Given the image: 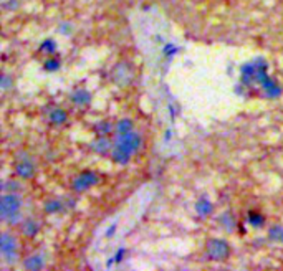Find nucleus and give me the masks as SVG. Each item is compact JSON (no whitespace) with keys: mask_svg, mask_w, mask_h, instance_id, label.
Here are the masks:
<instances>
[{"mask_svg":"<svg viewBox=\"0 0 283 271\" xmlns=\"http://www.w3.org/2000/svg\"><path fill=\"white\" fill-rule=\"evenodd\" d=\"M55 50H56V43H55V40H45V42L40 45V51L48 53V55H53Z\"/></svg>","mask_w":283,"mask_h":271,"instance_id":"obj_25","label":"nucleus"},{"mask_svg":"<svg viewBox=\"0 0 283 271\" xmlns=\"http://www.w3.org/2000/svg\"><path fill=\"white\" fill-rule=\"evenodd\" d=\"M48 117H50V123H51V124H56V126L65 124V123L68 121V114H67V111H65V109H60V108L51 109Z\"/></svg>","mask_w":283,"mask_h":271,"instance_id":"obj_13","label":"nucleus"},{"mask_svg":"<svg viewBox=\"0 0 283 271\" xmlns=\"http://www.w3.org/2000/svg\"><path fill=\"white\" fill-rule=\"evenodd\" d=\"M4 222L7 225H10V227H14V225H18V223L23 222V217L20 214V210H18V212H14V214H10L9 217H5Z\"/></svg>","mask_w":283,"mask_h":271,"instance_id":"obj_23","label":"nucleus"},{"mask_svg":"<svg viewBox=\"0 0 283 271\" xmlns=\"http://www.w3.org/2000/svg\"><path fill=\"white\" fill-rule=\"evenodd\" d=\"M111 79L116 86H129L134 79V66L126 62H121L111 70Z\"/></svg>","mask_w":283,"mask_h":271,"instance_id":"obj_2","label":"nucleus"},{"mask_svg":"<svg viewBox=\"0 0 283 271\" xmlns=\"http://www.w3.org/2000/svg\"><path fill=\"white\" fill-rule=\"evenodd\" d=\"M247 220L252 227L260 228V227H263V223H265V217H263L262 214H259V212H248Z\"/></svg>","mask_w":283,"mask_h":271,"instance_id":"obj_18","label":"nucleus"},{"mask_svg":"<svg viewBox=\"0 0 283 271\" xmlns=\"http://www.w3.org/2000/svg\"><path fill=\"white\" fill-rule=\"evenodd\" d=\"M15 174L17 177H20L22 180H29V178H34L35 175V164L30 161V159L25 156L20 161H17L15 164Z\"/></svg>","mask_w":283,"mask_h":271,"instance_id":"obj_6","label":"nucleus"},{"mask_svg":"<svg viewBox=\"0 0 283 271\" xmlns=\"http://www.w3.org/2000/svg\"><path fill=\"white\" fill-rule=\"evenodd\" d=\"M113 131H115V126L111 124L109 121H101V123H98L95 126V132L98 136H108Z\"/></svg>","mask_w":283,"mask_h":271,"instance_id":"obj_17","label":"nucleus"},{"mask_svg":"<svg viewBox=\"0 0 283 271\" xmlns=\"http://www.w3.org/2000/svg\"><path fill=\"white\" fill-rule=\"evenodd\" d=\"M195 210H197V214H199L201 217H207V215L212 214L214 207H212V203H210L209 200H206V198H201V200L195 203Z\"/></svg>","mask_w":283,"mask_h":271,"instance_id":"obj_14","label":"nucleus"},{"mask_svg":"<svg viewBox=\"0 0 283 271\" xmlns=\"http://www.w3.org/2000/svg\"><path fill=\"white\" fill-rule=\"evenodd\" d=\"M263 95H265L268 99H275V98H278L281 95V88L278 86V83H276L273 86H270L268 89H263Z\"/></svg>","mask_w":283,"mask_h":271,"instance_id":"obj_24","label":"nucleus"},{"mask_svg":"<svg viewBox=\"0 0 283 271\" xmlns=\"http://www.w3.org/2000/svg\"><path fill=\"white\" fill-rule=\"evenodd\" d=\"M133 121L128 117H124V119H120L116 124H115V131L118 132V134H126V132H131L133 131Z\"/></svg>","mask_w":283,"mask_h":271,"instance_id":"obj_15","label":"nucleus"},{"mask_svg":"<svg viewBox=\"0 0 283 271\" xmlns=\"http://www.w3.org/2000/svg\"><path fill=\"white\" fill-rule=\"evenodd\" d=\"M38 231H40V223L34 220V218H27V220L22 222V235L23 236L34 238L38 235Z\"/></svg>","mask_w":283,"mask_h":271,"instance_id":"obj_9","label":"nucleus"},{"mask_svg":"<svg viewBox=\"0 0 283 271\" xmlns=\"http://www.w3.org/2000/svg\"><path fill=\"white\" fill-rule=\"evenodd\" d=\"M123 255H124V250H120V251H116V255H115V260H116V261H121V260H123Z\"/></svg>","mask_w":283,"mask_h":271,"instance_id":"obj_31","label":"nucleus"},{"mask_svg":"<svg viewBox=\"0 0 283 271\" xmlns=\"http://www.w3.org/2000/svg\"><path fill=\"white\" fill-rule=\"evenodd\" d=\"M23 268H27L30 271H38L45 268V258L42 255H30L27 260H23Z\"/></svg>","mask_w":283,"mask_h":271,"instance_id":"obj_11","label":"nucleus"},{"mask_svg":"<svg viewBox=\"0 0 283 271\" xmlns=\"http://www.w3.org/2000/svg\"><path fill=\"white\" fill-rule=\"evenodd\" d=\"M5 10H17L18 9V0H9V2L4 4Z\"/></svg>","mask_w":283,"mask_h":271,"instance_id":"obj_28","label":"nucleus"},{"mask_svg":"<svg viewBox=\"0 0 283 271\" xmlns=\"http://www.w3.org/2000/svg\"><path fill=\"white\" fill-rule=\"evenodd\" d=\"M17 238L12 236L9 233H2V238H0V251L2 255L10 253V251H17Z\"/></svg>","mask_w":283,"mask_h":271,"instance_id":"obj_12","label":"nucleus"},{"mask_svg":"<svg viewBox=\"0 0 283 271\" xmlns=\"http://www.w3.org/2000/svg\"><path fill=\"white\" fill-rule=\"evenodd\" d=\"M62 68V63L58 58H48L47 62L43 63V70L48 71V73H53V71H58Z\"/></svg>","mask_w":283,"mask_h":271,"instance_id":"obj_22","label":"nucleus"},{"mask_svg":"<svg viewBox=\"0 0 283 271\" xmlns=\"http://www.w3.org/2000/svg\"><path fill=\"white\" fill-rule=\"evenodd\" d=\"M131 156L133 154H131L128 149H124L123 145H118V144H115L113 150H111V159H113L116 164H121V165H126L129 162Z\"/></svg>","mask_w":283,"mask_h":271,"instance_id":"obj_8","label":"nucleus"},{"mask_svg":"<svg viewBox=\"0 0 283 271\" xmlns=\"http://www.w3.org/2000/svg\"><path fill=\"white\" fill-rule=\"evenodd\" d=\"M2 190L9 192V194H17V192L22 190V184L18 180H14V178H10V180H5L2 184Z\"/></svg>","mask_w":283,"mask_h":271,"instance_id":"obj_19","label":"nucleus"},{"mask_svg":"<svg viewBox=\"0 0 283 271\" xmlns=\"http://www.w3.org/2000/svg\"><path fill=\"white\" fill-rule=\"evenodd\" d=\"M0 84H2V89L5 91V89H9L12 84H14V79H12L9 75H4V76H2V81H0Z\"/></svg>","mask_w":283,"mask_h":271,"instance_id":"obj_27","label":"nucleus"},{"mask_svg":"<svg viewBox=\"0 0 283 271\" xmlns=\"http://www.w3.org/2000/svg\"><path fill=\"white\" fill-rule=\"evenodd\" d=\"M115 144L118 145H123L124 149H128L131 154H134V152L139 150L141 144H143V137L141 134H137V132H126V134H118V137L115 139Z\"/></svg>","mask_w":283,"mask_h":271,"instance_id":"obj_5","label":"nucleus"},{"mask_svg":"<svg viewBox=\"0 0 283 271\" xmlns=\"http://www.w3.org/2000/svg\"><path fill=\"white\" fill-rule=\"evenodd\" d=\"M98 184V175L95 174V172L91 170H83L81 174H78L75 177V180L71 182V189H73L75 192H87L90 187H93V185Z\"/></svg>","mask_w":283,"mask_h":271,"instance_id":"obj_4","label":"nucleus"},{"mask_svg":"<svg viewBox=\"0 0 283 271\" xmlns=\"http://www.w3.org/2000/svg\"><path fill=\"white\" fill-rule=\"evenodd\" d=\"M22 207V198L18 197L17 194H9V192H5V194L0 197V218L9 217L10 214H14V212H18Z\"/></svg>","mask_w":283,"mask_h":271,"instance_id":"obj_3","label":"nucleus"},{"mask_svg":"<svg viewBox=\"0 0 283 271\" xmlns=\"http://www.w3.org/2000/svg\"><path fill=\"white\" fill-rule=\"evenodd\" d=\"M176 51H177V48H174L173 45H166V46H164V53H166L167 56H173Z\"/></svg>","mask_w":283,"mask_h":271,"instance_id":"obj_29","label":"nucleus"},{"mask_svg":"<svg viewBox=\"0 0 283 271\" xmlns=\"http://www.w3.org/2000/svg\"><path fill=\"white\" fill-rule=\"evenodd\" d=\"M206 255L212 261H225L230 256V247L222 238H212L206 245Z\"/></svg>","mask_w":283,"mask_h":271,"instance_id":"obj_1","label":"nucleus"},{"mask_svg":"<svg viewBox=\"0 0 283 271\" xmlns=\"http://www.w3.org/2000/svg\"><path fill=\"white\" fill-rule=\"evenodd\" d=\"M45 212L47 214H58V212L63 210V203L60 200H56V198H53V200H47L45 202Z\"/></svg>","mask_w":283,"mask_h":271,"instance_id":"obj_20","label":"nucleus"},{"mask_svg":"<svg viewBox=\"0 0 283 271\" xmlns=\"http://www.w3.org/2000/svg\"><path fill=\"white\" fill-rule=\"evenodd\" d=\"M220 223H222V227H225V230H229V231H234V228L237 227L235 217H232L230 214H222L220 215Z\"/></svg>","mask_w":283,"mask_h":271,"instance_id":"obj_21","label":"nucleus"},{"mask_svg":"<svg viewBox=\"0 0 283 271\" xmlns=\"http://www.w3.org/2000/svg\"><path fill=\"white\" fill-rule=\"evenodd\" d=\"M4 256V261L5 263H9V264H14V263H17V260H18V253L17 251H10V253H5V255H2Z\"/></svg>","mask_w":283,"mask_h":271,"instance_id":"obj_26","label":"nucleus"},{"mask_svg":"<svg viewBox=\"0 0 283 271\" xmlns=\"http://www.w3.org/2000/svg\"><path fill=\"white\" fill-rule=\"evenodd\" d=\"M70 23H62L60 25V33H63V35H67V33H70L68 30H70Z\"/></svg>","mask_w":283,"mask_h":271,"instance_id":"obj_30","label":"nucleus"},{"mask_svg":"<svg viewBox=\"0 0 283 271\" xmlns=\"http://www.w3.org/2000/svg\"><path fill=\"white\" fill-rule=\"evenodd\" d=\"M268 238L275 243H283V227L281 225H273V227H270Z\"/></svg>","mask_w":283,"mask_h":271,"instance_id":"obj_16","label":"nucleus"},{"mask_svg":"<svg viewBox=\"0 0 283 271\" xmlns=\"http://www.w3.org/2000/svg\"><path fill=\"white\" fill-rule=\"evenodd\" d=\"M71 103L76 104V106H80V108H83V106H88L91 103V95H90V91L87 89H76L71 93Z\"/></svg>","mask_w":283,"mask_h":271,"instance_id":"obj_10","label":"nucleus"},{"mask_svg":"<svg viewBox=\"0 0 283 271\" xmlns=\"http://www.w3.org/2000/svg\"><path fill=\"white\" fill-rule=\"evenodd\" d=\"M113 147H115V142L111 141L109 137H106V136H98L95 141L91 142V149H93L96 154H100V156L111 154Z\"/></svg>","mask_w":283,"mask_h":271,"instance_id":"obj_7","label":"nucleus"}]
</instances>
